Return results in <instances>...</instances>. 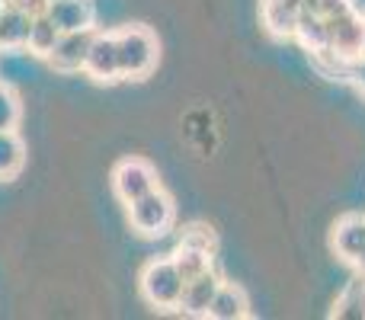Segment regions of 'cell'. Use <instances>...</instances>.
<instances>
[{
	"label": "cell",
	"instance_id": "obj_19",
	"mask_svg": "<svg viewBox=\"0 0 365 320\" xmlns=\"http://www.w3.org/2000/svg\"><path fill=\"white\" fill-rule=\"evenodd\" d=\"M19 125V100L6 83H0V132Z\"/></svg>",
	"mask_w": 365,
	"mask_h": 320
},
{
	"label": "cell",
	"instance_id": "obj_23",
	"mask_svg": "<svg viewBox=\"0 0 365 320\" xmlns=\"http://www.w3.org/2000/svg\"><path fill=\"white\" fill-rule=\"evenodd\" d=\"M349 77H353L356 87H359L362 93H365V55H362V58H356V61L349 64Z\"/></svg>",
	"mask_w": 365,
	"mask_h": 320
},
{
	"label": "cell",
	"instance_id": "obj_8",
	"mask_svg": "<svg viewBox=\"0 0 365 320\" xmlns=\"http://www.w3.org/2000/svg\"><path fill=\"white\" fill-rule=\"evenodd\" d=\"M218 285H221V276L215 269H208V272H202V276L182 282V295H180L177 311H182V314H189V317H205L208 304H212L215 291H218Z\"/></svg>",
	"mask_w": 365,
	"mask_h": 320
},
{
	"label": "cell",
	"instance_id": "obj_28",
	"mask_svg": "<svg viewBox=\"0 0 365 320\" xmlns=\"http://www.w3.org/2000/svg\"><path fill=\"white\" fill-rule=\"evenodd\" d=\"M4 4H10V0H4Z\"/></svg>",
	"mask_w": 365,
	"mask_h": 320
},
{
	"label": "cell",
	"instance_id": "obj_14",
	"mask_svg": "<svg viewBox=\"0 0 365 320\" xmlns=\"http://www.w3.org/2000/svg\"><path fill=\"white\" fill-rule=\"evenodd\" d=\"M263 26L272 38H292L298 26V10L285 0H263Z\"/></svg>",
	"mask_w": 365,
	"mask_h": 320
},
{
	"label": "cell",
	"instance_id": "obj_1",
	"mask_svg": "<svg viewBox=\"0 0 365 320\" xmlns=\"http://www.w3.org/2000/svg\"><path fill=\"white\" fill-rule=\"evenodd\" d=\"M115 45H119V68L122 77L128 81H145L154 68H158V38L148 26H125L115 32Z\"/></svg>",
	"mask_w": 365,
	"mask_h": 320
},
{
	"label": "cell",
	"instance_id": "obj_17",
	"mask_svg": "<svg viewBox=\"0 0 365 320\" xmlns=\"http://www.w3.org/2000/svg\"><path fill=\"white\" fill-rule=\"evenodd\" d=\"M26 163V148L19 141L16 128H4L0 132V180H13Z\"/></svg>",
	"mask_w": 365,
	"mask_h": 320
},
{
	"label": "cell",
	"instance_id": "obj_13",
	"mask_svg": "<svg viewBox=\"0 0 365 320\" xmlns=\"http://www.w3.org/2000/svg\"><path fill=\"white\" fill-rule=\"evenodd\" d=\"M295 38L311 51V55H327L330 51V29L321 13H298Z\"/></svg>",
	"mask_w": 365,
	"mask_h": 320
},
{
	"label": "cell",
	"instance_id": "obj_2",
	"mask_svg": "<svg viewBox=\"0 0 365 320\" xmlns=\"http://www.w3.org/2000/svg\"><path fill=\"white\" fill-rule=\"evenodd\" d=\"M141 295L148 304L160 311H173L180 308V295H182V276L173 266V259H151L141 269Z\"/></svg>",
	"mask_w": 365,
	"mask_h": 320
},
{
	"label": "cell",
	"instance_id": "obj_10",
	"mask_svg": "<svg viewBox=\"0 0 365 320\" xmlns=\"http://www.w3.org/2000/svg\"><path fill=\"white\" fill-rule=\"evenodd\" d=\"M330 244H334V250L340 259L356 263V257H359L362 247H365V215H343V218L334 224Z\"/></svg>",
	"mask_w": 365,
	"mask_h": 320
},
{
	"label": "cell",
	"instance_id": "obj_20",
	"mask_svg": "<svg viewBox=\"0 0 365 320\" xmlns=\"http://www.w3.org/2000/svg\"><path fill=\"white\" fill-rule=\"evenodd\" d=\"M182 247H195V250H205V253H215V247H218V240H215V234L208 231L205 224H192L182 231L180 237Z\"/></svg>",
	"mask_w": 365,
	"mask_h": 320
},
{
	"label": "cell",
	"instance_id": "obj_4",
	"mask_svg": "<svg viewBox=\"0 0 365 320\" xmlns=\"http://www.w3.org/2000/svg\"><path fill=\"white\" fill-rule=\"evenodd\" d=\"M158 170L151 167L148 160L141 158H125L115 163L113 170V192L119 195V202H135L138 195L151 192V189H158Z\"/></svg>",
	"mask_w": 365,
	"mask_h": 320
},
{
	"label": "cell",
	"instance_id": "obj_21",
	"mask_svg": "<svg viewBox=\"0 0 365 320\" xmlns=\"http://www.w3.org/2000/svg\"><path fill=\"white\" fill-rule=\"evenodd\" d=\"M349 10H356L353 0H321V4H317V13H321L324 19L343 16V13H349Z\"/></svg>",
	"mask_w": 365,
	"mask_h": 320
},
{
	"label": "cell",
	"instance_id": "obj_9",
	"mask_svg": "<svg viewBox=\"0 0 365 320\" xmlns=\"http://www.w3.org/2000/svg\"><path fill=\"white\" fill-rule=\"evenodd\" d=\"M48 13L61 32L96 29V6L93 0H48Z\"/></svg>",
	"mask_w": 365,
	"mask_h": 320
},
{
	"label": "cell",
	"instance_id": "obj_5",
	"mask_svg": "<svg viewBox=\"0 0 365 320\" xmlns=\"http://www.w3.org/2000/svg\"><path fill=\"white\" fill-rule=\"evenodd\" d=\"M330 29V51H334L340 61L353 64L356 58H362V42H365V16L356 10L343 13V16L327 19Z\"/></svg>",
	"mask_w": 365,
	"mask_h": 320
},
{
	"label": "cell",
	"instance_id": "obj_16",
	"mask_svg": "<svg viewBox=\"0 0 365 320\" xmlns=\"http://www.w3.org/2000/svg\"><path fill=\"white\" fill-rule=\"evenodd\" d=\"M330 317L334 320H365V279L362 276H356L353 282L340 291Z\"/></svg>",
	"mask_w": 365,
	"mask_h": 320
},
{
	"label": "cell",
	"instance_id": "obj_27",
	"mask_svg": "<svg viewBox=\"0 0 365 320\" xmlns=\"http://www.w3.org/2000/svg\"><path fill=\"white\" fill-rule=\"evenodd\" d=\"M362 55H365V42H362Z\"/></svg>",
	"mask_w": 365,
	"mask_h": 320
},
{
	"label": "cell",
	"instance_id": "obj_11",
	"mask_svg": "<svg viewBox=\"0 0 365 320\" xmlns=\"http://www.w3.org/2000/svg\"><path fill=\"white\" fill-rule=\"evenodd\" d=\"M250 314V298L240 285L234 282H221L218 291H215L212 304H208V314L212 320H244Z\"/></svg>",
	"mask_w": 365,
	"mask_h": 320
},
{
	"label": "cell",
	"instance_id": "obj_22",
	"mask_svg": "<svg viewBox=\"0 0 365 320\" xmlns=\"http://www.w3.org/2000/svg\"><path fill=\"white\" fill-rule=\"evenodd\" d=\"M10 6H16V10L29 13V16H38V13L48 10V0H10Z\"/></svg>",
	"mask_w": 365,
	"mask_h": 320
},
{
	"label": "cell",
	"instance_id": "obj_24",
	"mask_svg": "<svg viewBox=\"0 0 365 320\" xmlns=\"http://www.w3.org/2000/svg\"><path fill=\"white\" fill-rule=\"evenodd\" d=\"M353 266H356V272H359V276L365 279V247H362L359 257H356V263H353Z\"/></svg>",
	"mask_w": 365,
	"mask_h": 320
},
{
	"label": "cell",
	"instance_id": "obj_3",
	"mask_svg": "<svg viewBox=\"0 0 365 320\" xmlns=\"http://www.w3.org/2000/svg\"><path fill=\"white\" fill-rule=\"evenodd\" d=\"M128 221L138 234L158 237L173 224V199L160 186L151 189V192L138 195L135 202H128Z\"/></svg>",
	"mask_w": 365,
	"mask_h": 320
},
{
	"label": "cell",
	"instance_id": "obj_7",
	"mask_svg": "<svg viewBox=\"0 0 365 320\" xmlns=\"http://www.w3.org/2000/svg\"><path fill=\"white\" fill-rule=\"evenodd\" d=\"M96 29H77V32H61L51 48V55L45 61L51 64L61 74H74V71H83V61H87L90 42H93Z\"/></svg>",
	"mask_w": 365,
	"mask_h": 320
},
{
	"label": "cell",
	"instance_id": "obj_12",
	"mask_svg": "<svg viewBox=\"0 0 365 320\" xmlns=\"http://www.w3.org/2000/svg\"><path fill=\"white\" fill-rule=\"evenodd\" d=\"M29 26H32V16L16 6L6 4L0 10V48L4 51H19L26 48V38H29Z\"/></svg>",
	"mask_w": 365,
	"mask_h": 320
},
{
	"label": "cell",
	"instance_id": "obj_6",
	"mask_svg": "<svg viewBox=\"0 0 365 320\" xmlns=\"http://www.w3.org/2000/svg\"><path fill=\"white\" fill-rule=\"evenodd\" d=\"M83 74L96 83H113L122 81L119 68V45H115V32H96L90 42L87 61H83Z\"/></svg>",
	"mask_w": 365,
	"mask_h": 320
},
{
	"label": "cell",
	"instance_id": "obj_15",
	"mask_svg": "<svg viewBox=\"0 0 365 320\" xmlns=\"http://www.w3.org/2000/svg\"><path fill=\"white\" fill-rule=\"evenodd\" d=\"M58 36H61V29L55 26V19H51L48 13H38V16H32L26 48H29V55H36V58H48L51 48H55V42H58Z\"/></svg>",
	"mask_w": 365,
	"mask_h": 320
},
{
	"label": "cell",
	"instance_id": "obj_26",
	"mask_svg": "<svg viewBox=\"0 0 365 320\" xmlns=\"http://www.w3.org/2000/svg\"><path fill=\"white\" fill-rule=\"evenodd\" d=\"M4 6H6V4H4V0H0V10H4Z\"/></svg>",
	"mask_w": 365,
	"mask_h": 320
},
{
	"label": "cell",
	"instance_id": "obj_25",
	"mask_svg": "<svg viewBox=\"0 0 365 320\" xmlns=\"http://www.w3.org/2000/svg\"><path fill=\"white\" fill-rule=\"evenodd\" d=\"M317 4L321 0H302V13H317Z\"/></svg>",
	"mask_w": 365,
	"mask_h": 320
},
{
	"label": "cell",
	"instance_id": "obj_18",
	"mask_svg": "<svg viewBox=\"0 0 365 320\" xmlns=\"http://www.w3.org/2000/svg\"><path fill=\"white\" fill-rule=\"evenodd\" d=\"M173 266L180 269V276H182V282H189V279H195V276H202V272H208V269H215V253H205V250H195V247H177V253H173Z\"/></svg>",
	"mask_w": 365,
	"mask_h": 320
}]
</instances>
